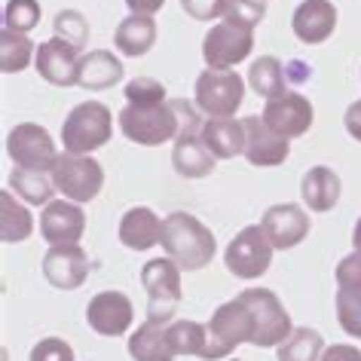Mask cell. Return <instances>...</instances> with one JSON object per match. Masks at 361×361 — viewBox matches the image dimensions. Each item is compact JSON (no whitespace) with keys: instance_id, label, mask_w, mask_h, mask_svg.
<instances>
[{"instance_id":"cell-1","label":"cell","mask_w":361,"mask_h":361,"mask_svg":"<svg viewBox=\"0 0 361 361\" xmlns=\"http://www.w3.org/2000/svg\"><path fill=\"white\" fill-rule=\"evenodd\" d=\"M162 248L175 260L180 269L193 273V269H205L212 264V257L218 255V242L214 233L205 227L200 218L187 212H171L162 221Z\"/></svg>"},{"instance_id":"cell-2","label":"cell","mask_w":361,"mask_h":361,"mask_svg":"<svg viewBox=\"0 0 361 361\" xmlns=\"http://www.w3.org/2000/svg\"><path fill=\"white\" fill-rule=\"evenodd\" d=\"M111 132H114L111 107L102 102H83L65 116L61 144H65V153L86 157V153L104 147V144L111 141Z\"/></svg>"},{"instance_id":"cell-3","label":"cell","mask_w":361,"mask_h":361,"mask_svg":"<svg viewBox=\"0 0 361 361\" xmlns=\"http://www.w3.org/2000/svg\"><path fill=\"white\" fill-rule=\"evenodd\" d=\"M120 132L132 144L141 147H159L166 141H175L180 135V116L175 111V104H129L120 111Z\"/></svg>"},{"instance_id":"cell-4","label":"cell","mask_w":361,"mask_h":361,"mask_svg":"<svg viewBox=\"0 0 361 361\" xmlns=\"http://www.w3.org/2000/svg\"><path fill=\"white\" fill-rule=\"evenodd\" d=\"M141 285L147 291V322L169 324L184 297L180 267L171 257H153L141 269Z\"/></svg>"},{"instance_id":"cell-5","label":"cell","mask_w":361,"mask_h":361,"mask_svg":"<svg viewBox=\"0 0 361 361\" xmlns=\"http://www.w3.org/2000/svg\"><path fill=\"white\" fill-rule=\"evenodd\" d=\"M242 300L248 303L251 312V324H255V334H251V346L260 349H279L282 343L294 334L291 315L282 306V300L269 291V288H248V291L239 294Z\"/></svg>"},{"instance_id":"cell-6","label":"cell","mask_w":361,"mask_h":361,"mask_svg":"<svg viewBox=\"0 0 361 361\" xmlns=\"http://www.w3.org/2000/svg\"><path fill=\"white\" fill-rule=\"evenodd\" d=\"M205 331H209V340H205L202 361L227 358L236 346H242V343H251L255 324H251L248 303L242 300V297H236V300H230V303H221L218 310H214L212 322L205 324Z\"/></svg>"},{"instance_id":"cell-7","label":"cell","mask_w":361,"mask_h":361,"mask_svg":"<svg viewBox=\"0 0 361 361\" xmlns=\"http://www.w3.org/2000/svg\"><path fill=\"white\" fill-rule=\"evenodd\" d=\"M56 190L71 202H92L104 187V169L92 157H77V153H61L56 169H52Z\"/></svg>"},{"instance_id":"cell-8","label":"cell","mask_w":361,"mask_h":361,"mask_svg":"<svg viewBox=\"0 0 361 361\" xmlns=\"http://www.w3.org/2000/svg\"><path fill=\"white\" fill-rule=\"evenodd\" d=\"M245 98V80L236 71L205 68L196 77V107L209 116H233Z\"/></svg>"},{"instance_id":"cell-9","label":"cell","mask_w":361,"mask_h":361,"mask_svg":"<svg viewBox=\"0 0 361 361\" xmlns=\"http://www.w3.org/2000/svg\"><path fill=\"white\" fill-rule=\"evenodd\" d=\"M251 49H255V34H251V28L227 22V19L221 25H214L202 40V59H205V65L214 71H233L239 61H245L251 56Z\"/></svg>"},{"instance_id":"cell-10","label":"cell","mask_w":361,"mask_h":361,"mask_svg":"<svg viewBox=\"0 0 361 361\" xmlns=\"http://www.w3.org/2000/svg\"><path fill=\"white\" fill-rule=\"evenodd\" d=\"M224 264L236 279H260L273 264V245H269L264 227H245L224 251Z\"/></svg>"},{"instance_id":"cell-11","label":"cell","mask_w":361,"mask_h":361,"mask_svg":"<svg viewBox=\"0 0 361 361\" xmlns=\"http://www.w3.org/2000/svg\"><path fill=\"white\" fill-rule=\"evenodd\" d=\"M6 153L16 166L34 169V171H52L59 162L56 141L49 138V132L37 123H19L13 126V132L6 135Z\"/></svg>"},{"instance_id":"cell-12","label":"cell","mask_w":361,"mask_h":361,"mask_svg":"<svg viewBox=\"0 0 361 361\" xmlns=\"http://www.w3.org/2000/svg\"><path fill=\"white\" fill-rule=\"evenodd\" d=\"M264 123L269 126L273 132H279L282 138H300V135L310 132L312 126V104L310 98L300 95V92H282L276 98H269L267 107H264Z\"/></svg>"},{"instance_id":"cell-13","label":"cell","mask_w":361,"mask_h":361,"mask_svg":"<svg viewBox=\"0 0 361 361\" xmlns=\"http://www.w3.org/2000/svg\"><path fill=\"white\" fill-rule=\"evenodd\" d=\"M260 227H264L269 245L279 251L297 248L300 242L310 236V214H306L300 205L294 202H282V205H269L260 218Z\"/></svg>"},{"instance_id":"cell-14","label":"cell","mask_w":361,"mask_h":361,"mask_svg":"<svg viewBox=\"0 0 361 361\" xmlns=\"http://www.w3.org/2000/svg\"><path fill=\"white\" fill-rule=\"evenodd\" d=\"M132 319H135L132 300L123 291H102L86 306L89 328L102 334V337H123L132 328Z\"/></svg>"},{"instance_id":"cell-15","label":"cell","mask_w":361,"mask_h":361,"mask_svg":"<svg viewBox=\"0 0 361 361\" xmlns=\"http://www.w3.org/2000/svg\"><path fill=\"white\" fill-rule=\"evenodd\" d=\"M43 276L59 291H77L89 279V255L80 245H49L43 255Z\"/></svg>"},{"instance_id":"cell-16","label":"cell","mask_w":361,"mask_h":361,"mask_svg":"<svg viewBox=\"0 0 361 361\" xmlns=\"http://www.w3.org/2000/svg\"><path fill=\"white\" fill-rule=\"evenodd\" d=\"M86 233V214L71 200H56L40 212V236L49 245H77Z\"/></svg>"},{"instance_id":"cell-17","label":"cell","mask_w":361,"mask_h":361,"mask_svg":"<svg viewBox=\"0 0 361 361\" xmlns=\"http://www.w3.org/2000/svg\"><path fill=\"white\" fill-rule=\"evenodd\" d=\"M34 68H37V74L52 86H77L80 56H77V49L61 37H49L37 47Z\"/></svg>"},{"instance_id":"cell-18","label":"cell","mask_w":361,"mask_h":361,"mask_svg":"<svg viewBox=\"0 0 361 361\" xmlns=\"http://www.w3.org/2000/svg\"><path fill=\"white\" fill-rule=\"evenodd\" d=\"M245 159L251 166H282L291 157V144L264 123V116H245Z\"/></svg>"},{"instance_id":"cell-19","label":"cell","mask_w":361,"mask_h":361,"mask_svg":"<svg viewBox=\"0 0 361 361\" xmlns=\"http://www.w3.org/2000/svg\"><path fill=\"white\" fill-rule=\"evenodd\" d=\"M291 28L300 43H310V47L324 43L337 28V6L331 0H303L294 10Z\"/></svg>"},{"instance_id":"cell-20","label":"cell","mask_w":361,"mask_h":361,"mask_svg":"<svg viewBox=\"0 0 361 361\" xmlns=\"http://www.w3.org/2000/svg\"><path fill=\"white\" fill-rule=\"evenodd\" d=\"M202 129H190V132H180L175 138V150H171V166L180 178H209L214 171V159L212 150L202 144Z\"/></svg>"},{"instance_id":"cell-21","label":"cell","mask_w":361,"mask_h":361,"mask_svg":"<svg viewBox=\"0 0 361 361\" xmlns=\"http://www.w3.org/2000/svg\"><path fill=\"white\" fill-rule=\"evenodd\" d=\"M202 144L212 150L214 159H233L245 153V126L233 116H209L202 123Z\"/></svg>"},{"instance_id":"cell-22","label":"cell","mask_w":361,"mask_h":361,"mask_svg":"<svg viewBox=\"0 0 361 361\" xmlns=\"http://www.w3.org/2000/svg\"><path fill=\"white\" fill-rule=\"evenodd\" d=\"M120 242L132 251H150L153 245L162 242V221L157 218V212L147 205L129 209L120 221Z\"/></svg>"},{"instance_id":"cell-23","label":"cell","mask_w":361,"mask_h":361,"mask_svg":"<svg viewBox=\"0 0 361 361\" xmlns=\"http://www.w3.org/2000/svg\"><path fill=\"white\" fill-rule=\"evenodd\" d=\"M123 80V61L107 49H92L86 56H80V74H77V86L102 92L111 89L114 83Z\"/></svg>"},{"instance_id":"cell-24","label":"cell","mask_w":361,"mask_h":361,"mask_svg":"<svg viewBox=\"0 0 361 361\" xmlns=\"http://www.w3.org/2000/svg\"><path fill=\"white\" fill-rule=\"evenodd\" d=\"M300 196L310 212H331L340 202V175L328 166H315L300 180Z\"/></svg>"},{"instance_id":"cell-25","label":"cell","mask_w":361,"mask_h":361,"mask_svg":"<svg viewBox=\"0 0 361 361\" xmlns=\"http://www.w3.org/2000/svg\"><path fill=\"white\" fill-rule=\"evenodd\" d=\"M114 40H116V49H120L123 56L138 59V56H144V52H150L153 43H157V22H153V16L132 13L120 22Z\"/></svg>"},{"instance_id":"cell-26","label":"cell","mask_w":361,"mask_h":361,"mask_svg":"<svg viewBox=\"0 0 361 361\" xmlns=\"http://www.w3.org/2000/svg\"><path fill=\"white\" fill-rule=\"evenodd\" d=\"M129 355L132 361H175L166 324L144 322L129 337Z\"/></svg>"},{"instance_id":"cell-27","label":"cell","mask_w":361,"mask_h":361,"mask_svg":"<svg viewBox=\"0 0 361 361\" xmlns=\"http://www.w3.org/2000/svg\"><path fill=\"white\" fill-rule=\"evenodd\" d=\"M10 187L16 190V196H22L28 205H49L52 190H56V180H52V175H47V171L16 166L13 175H10Z\"/></svg>"},{"instance_id":"cell-28","label":"cell","mask_w":361,"mask_h":361,"mask_svg":"<svg viewBox=\"0 0 361 361\" xmlns=\"http://www.w3.org/2000/svg\"><path fill=\"white\" fill-rule=\"evenodd\" d=\"M34 233V218L22 202L13 200V190L0 193V239L4 242H25Z\"/></svg>"},{"instance_id":"cell-29","label":"cell","mask_w":361,"mask_h":361,"mask_svg":"<svg viewBox=\"0 0 361 361\" xmlns=\"http://www.w3.org/2000/svg\"><path fill=\"white\" fill-rule=\"evenodd\" d=\"M324 340L315 328H294V334L288 337L276 352V361H322Z\"/></svg>"},{"instance_id":"cell-30","label":"cell","mask_w":361,"mask_h":361,"mask_svg":"<svg viewBox=\"0 0 361 361\" xmlns=\"http://www.w3.org/2000/svg\"><path fill=\"white\" fill-rule=\"evenodd\" d=\"M248 83H251V89H255L257 95H264L267 102L269 98H276V95H282V92H288L282 61H279L276 56H260L248 71Z\"/></svg>"},{"instance_id":"cell-31","label":"cell","mask_w":361,"mask_h":361,"mask_svg":"<svg viewBox=\"0 0 361 361\" xmlns=\"http://www.w3.org/2000/svg\"><path fill=\"white\" fill-rule=\"evenodd\" d=\"M34 43L28 34H16V31H6L0 34V68L4 74H19L34 61Z\"/></svg>"},{"instance_id":"cell-32","label":"cell","mask_w":361,"mask_h":361,"mask_svg":"<svg viewBox=\"0 0 361 361\" xmlns=\"http://www.w3.org/2000/svg\"><path fill=\"white\" fill-rule=\"evenodd\" d=\"M166 331H169V343H171V352H175V355H196V358H202L205 340H209L205 324L190 322V319H180V322H171Z\"/></svg>"},{"instance_id":"cell-33","label":"cell","mask_w":361,"mask_h":361,"mask_svg":"<svg viewBox=\"0 0 361 361\" xmlns=\"http://www.w3.org/2000/svg\"><path fill=\"white\" fill-rule=\"evenodd\" d=\"M337 322L349 337L361 340V288H337Z\"/></svg>"},{"instance_id":"cell-34","label":"cell","mask_w":361,"mask_h":361,"mask_svg":"<svg viewBox=\"0 0 361 361\" xmlns=\"http://www.w3.org/2000/svg\"><path fill=\"white\" fill-rule=\"evenodd\" d=\"M40 4L37 0H10L4 10V28L16 34H28L40 25Z\"/></svg>"},{"instance_id":"cell-35","label":"cell","mask_w":361,"mask_h":361,"mask_svg":"<svg viewBox=\"0 0 361 361\" xmlns=\"http://www.w3.org/2000/svg\"><path fill=\"white\" fill-rule=\"evenodd\" d=\"M56 37H61L65 43H71L77 52L89 43V22L80 10H61L56 16Z\"/></svg>"},{"instance_id":"cell-36","label":"cell","mask_w":361,"mask_h":361,"mask_svg":"<svg viewBox=\"0 0 361 361\" xmlns=\"http://www.w3.org/2000/svg\"><path fill=\"white\" fill-rule=\"evenodd\" d=\"M126 98H129V104H141V107L166 104V86L150 77H135L132 83L126 86Z\"/></svg>"},{"instance_id":"cell-37","label":"cell","mask_w":361,"mask_h":361,"mask_svg":"<svg viewBox=\"0 0 361 361\" xmlns=\"http://www.w3.org/2000/svg\"><path fill=\"white\" fill-rule=\"evenodd\" d=\"M264 16H267L264 0H227V13H224V19L245 25V28H255L257 22H264Z\"/></svg>"},{"instance_id":"cell-38","label":"cell","mask_w":361,"mask_h":361,"mask_svg":"<svg viewBox=\"0 0 361 361\" xmlns=\"http://www.w3.org/2000/svg\"><path fill=\"white\" fill-rule=\"evenodd\" d=\"M28 361H74V349L61 337H47L40 343H34Z\"/></svg>"},{"instance_id":"cell-39","label":"cell","mask_w":361,"mask_h":361,"mask_svg":"<svg viewBox=\"0 0 361 361\" xmlns=\"http://www.w3.org/2000/svg\"><path fill=\"white\" fill-rule=\"evenodd\" d=\"M180 6L196 22L224 19V13H227V0H180Z\"/></svg>"},{"instance_id":"cell-40","label":"cell","mask_w":361,"mask_h":361,"mask_svg":"<svg viewBox=\"0 0 361 361\" xmlns=\"http://www.w3.org/2000/svg\"><path fill=\"white\" fill-rule=\"evenodd\" d=\"M334 279H337V288H361V255L358 251L340 260Z\"/></svg>"},{"instance_id":"cell-41","label":"cell","mask_w":361,"mask_h":361,"mask_svg":"<svg viewBox=\"0 0 361 361\" xmlns=\"http://www.w3.org/2000/svg\"><path fill=\"white\" fill-rule=\"evenodd\" d=\"M322 361H361V352L349 343H334L322 352Z\"/></svg>"},{"instance_id":"cell-42","label":"cell","mask_w":361,"mask_h":361,"mask_svg":"<svg viewBox=\"0 0 361 361\" xmlns=\"http://www.w3.org/2000/svg\"><path fill=\"white\" fill-rule=\"evenodd\" d=\"M343 123H346V132L352 135V138L361 141V102H352L346 107V116H343Z\"/></svg>"},{"instance_id":"cell-43","label":"cell","mask_w":361,"mask_h":361,"mask_svg":"<svg viewBox=\"0 0 361 361\" xmlns=\"http://www.w3.org/2000/svg\"><path fill=\"white\" fill-rule=\"evenodd\" d=\"M126 4H129V10H132V13L153 16V13H159V10H162V4H166V0H126Z\"/></svg>"},{"instance_id":"cell-44","label":"cell","mask_w":361,"mask_h":361,"mask_svg":"<svg viewBox=\"0 0 361 361\" xmlns=\"http://www.w3.org/2000/svg\"><path fill=\"white\" fill-rule=\"evenodd\" d=\"M352 245H355V251L361 255V218L355 221V230H352Z\"/></svg>"},{"instance_id":"cell-45","label":"cell","mask_w":361,"mask_h":361,"mask_svg":"<svg viewBox=\"0 0 361 361\" xmlns=\"http://www.w3.org/2000/svg\"><path fill=\"white\" fill-rule=\"evenodd\" d=\"M233 361H239V358H233Z\"/></svg>"},{"instance_id":"cell-46","label":"cell","mask_w":361,"mask_h":361,"mask_svg":"<svg viewBox=\"0 0 361 361\" xmlns=\"http://www.w3.org/2000/svg\"><path fill=\"white\" fill-rule=\"evenodd\" d=\"M264 4H267V0H264Z\"/></svg>"}]
</instances>
